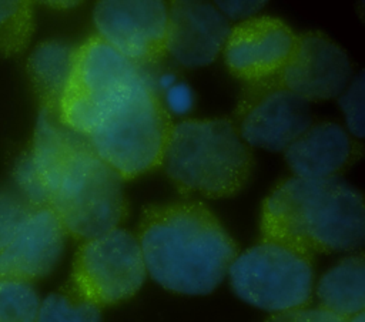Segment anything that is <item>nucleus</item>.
I'll list each match as a JSON object with an SVG mask.
<instances>
[{"label": "nucleus", "mask_w": 365, "mask_h": 322, "mask_svg": "<svg viewBox=\"0 0 365 322\" xmlns=\"http://www.w3.org/2000/svg\"><path fill=\"white\" fill-rule=\"evenodd\" d=\"M135 237L147 274L182 295L211 294L238 255L235 241L200 201L147 205Z\"/></svg>", "instance_id": "nucleus-1"}, {"label": "nucleus", "mask_w": 365, "mask_h": 322, "mask_svg": "<svg viewBox=\"0 0 365 322\" xmlns=\"http://www.w3.org/2000/svg\"><path fill=\"white\" fill-rule=\"evenodd\" d=\"M261 239L315 254L348 252L362 246V195L335 178L289 177L267 195L261 209Z\"/></svg>", "instance_id": "nucleus-2"}, {"label": "nucleus", "mask_w": 365, "mask_h": 322, "mask_svg": "<svg viewBox=\"0 0 365 322\" xmlns=\"http://www.w3.org/2000/svg\"><path fill=\"white\" fill-rule=\"evenodd\" d=\"M161 165L182 195L228 198L248 182L254 154L231 118H188L173 124Z\"/></svg>", "instance_id": "nucleus-3"}, {"label": "nucleus", "mask_w": 365, "mask_h": 322, "mask_svg": "<svg viewBox=\"0 0 365 322\" xmlns=\"http://www.w3.org/2000/svg\"><path fill=\"white\" fill-rule=\"evenodd\" d=\"M151 76L97 34L76 47L73 68L61 95L57 118L86 137L113 113L148 87Z\"/></svg>", "instance_id": "nucleus-4"}, {"label": "nucleus", "mask_w": 365, "mask_h": 322, "mask_svg": "<svg viewBox=\"0 0 365 322\" xmlns=\"http://www.w3.org/2000/svg\"><path fill=\"white\" fill-rule=\"evenodd\" d=\"M47 205L66 234L81 242L118 228L128 215L123 180L94 154L86 137L50 178Z\"/></svg>", "instance_id": "nucleus-5"}, {"label": "nucleus", "mask_w": 365, "mask_h": 322, "mask_svg": "<svg viewBox=\"0 0 365 322\" xmlns=\"http://www.w3.org/2000/svg\"><path fill=\"white\" fill-rule=\"evenodd\" d=\"M171 128L170 114L153 85L113 113L86 140L94 154L125 181L163 164Z\"/></svg>", "instance_id": "nucleus-6"}, {"label": "nucleus", "mask_w": 365, "mask_h": 322, "mask_svg": "<svg viewBox=\"0 0 365 322\" xmlns=\"http://www.w3.org/2000/svg\"><path fill=\"white\" fill-rule=\"evenodd\" d=\"M232 291L244 302L279 313L308 306L314 291L312 256L259 239L228 266Z\"/></svg>", "instance_id": "nucleus-7"}, {"label": "nucleus", "mask_w": 365, "mask_h": 322, "mask_svg": "<svg viewBox=\"0 0 365 322\" xmlns=\"http://www.w3.org/2000/svg\"><path fill=\"white\" fill-rule=\"evenodd\" d=\"M145 276L135 234L118 227L80 244L68 284L80 296L103 308L134 296Z\"/></svg>", "instance_id": "nucleus-8"}, {"label": "nucleus", "mask_w": 365, "mask_h": 322, "mask_svg": "<svg viewBox=\"0 0 365 322\" xmlns=\"http://www.w3.org/2000/svg\"><path fill=\"white\" fill-rule=\"evenodd\" d=\"M231 121L250 147L284 151L311 125V113L305 100L269 77L247 84Z\"/></svg>", "instance_id": "nucleus-9"}, {"label": "nucleus", "mask_w": 365, "mask_h": 322, "mask_svg": "<svg viewBox=\"0 0 365 322\" xmlns=\"http://www.w3.org/2000/svg\"><path fill=\"white\" fill-rule=\"evenodd\" d=\"M93 20L100 38L141 67L158 63L167 53V4L164 1H98Z\"/></svg>", "instance_id": "nucleus-10"}, {"label": "nucleus", "mask_w": 365, "mask_h": 322, "mask_svg": "<svg viewBox=\"0 0 365 322\" xmlns=\"http://www.w3.org/2000/svg\"><path fill=\"white\" fill-rule=\"evenodd\" d=\"M351 76L346 53L327 34L308 31L297 36L288 61L272 78L308 103L341 95Z\"/></svg>", "instance_id": "nucleus-11"}, {"label": "nucleus", "mask_w": 365, "mask_h": 322, "mask_svg": "<svg viewBox=\"0 0 365 322\" xmlns=\"http://www.w3.org/2000/svg\"><path fill=\"white\" fill-rule=\"evenodd\" d=\"M297 34L282 20L262 16L231 27L222 48L228 70L240 80L257 83L275 76L288 61Z\"/></svg>", "instance_id": "nucleus-12"}, {"label": "nucleus", "mask_w": 365, "mask_h": 322, "mask_svg": "<svg viewBox=\"0 0 365 322\" xmlns=\"http://www.w3.org/2000/svg\"><path fill=\"white\" fill-rule=\"evenodd\" d=\"M231 26L212 4L204 1H171L167 6L165 50L185 67L212 63L222 51Z\"/></svg>", "instance_id": "nucleus-13"}, {"label": "nucleus", "mask_w": 365, "mask_h": 322, "mask_svg": "<svg viewBox=\"0 0 365 322\" xmlns=\"http://www.w3.org/2000/svg\"><path fill=\"white\" fill-rule=\"evenodd\" d=\"M66 231L48 205L34 207L0 251V278L31 282L48 275L61 258Z\"/></svg>", "instance_id": "nucleus-14"}, {"label": "nucleus", "mask_w": 365, "mask_h": 322, "mask_svg": "<svg viewBox=\"0 0 365 322\" xmlns=\"http://www.w3.org/2000/svg\"><path fill=\"white\" fill-rule=\"evenodd\" d=\"M284 152L294 177L335 178L361 157L362 147L342 125L322 121L311 124Z\"/></svg>", "instance_id": "nucleus-15"}, {"label": "nucleus", "mask_w": 365, "mask_h": 322, "mask_svg": "<svg viewBox=\"0 0 365 322\" xmlns=\"http://www.w3.org/2000/svg\"><path fill=\"white\" fill-rule=\"evenodd\" d=\"M76 47L61 40H46L36 46L27 60V71L40 105L54 114L73 68Z\"/></svg>", "instance_id": "nucleus-16"}, {"label": "nucleus", "mask_w": 365, "mask_h": 322, "mask_svg": "<svg viewBox=\"0 0 365 322\" xmlns=\"http://www.w3.org/2000/svg\"><path fill=\"white\" fill-rule=\"evenodd\" d=\"M319 306L345 319L364 312L365 262L362 254L344 258L328 269L317 285Z\"/></svg>", "instance_id": "nucleus-17"}, {"label": "nucleus", "mask_w": 365, "mask_h": 322, "mask_svg": "<svg viewBox=\"0 0 365 322\" xmlns=\"http://www.w3.org/2000/svg\"><path fill=\"white\" fill-rule=\"evenodd\" d=\"M34 33L31 1H0V58L21 53Z\"/></svg>", "instance_id": "nucleus-18"}, {"label": "nucleus", "mask_w": 365, "mask_h": 322, "mask_svg": "<svg viewBox=\"0 0 365 322\" xmlns=\"http://www.w3.org/2000/svg\"><path fill=\"white\" fill-rule=\"evenodd\" d=\"M37 322H101V308L80 296L67 282L40 302Z\"/></svg>", "instance_id": "nucleus-19"}, {"label": "nucleus", "mask_w": 365, "mask_h": 322, "mask_svg": "<svg viewBox=\"0 0 365 322\" xmlns=\"http://www.w3.org/2000/svg\"><path fill=\"white\" fill-rule=\"evenodd\" d=\"M40 299L30 282L0 278V322H37Z\"/></svg>", "instance_id": "nucleus-20"}, {"label": "nucleus", "mask_w": 365, "mask_h": 322, "mask_svg": "<svg viewBox=\"0 0 365 322\" xmlns=\"http://www.w3.org/2000/svg\"><path fill=\"white\" fill-rule=\"evenodd\" d=\"M23 195L11 191H0V251L14 238L26 218L34 209Z\"/></svg>", "instance_id": "nucleus-21"}, {"label": "nucleus", "mask_w": 365, "mask_h": 322, "mask_svg": "<svg viewBox=\"0 0 365 322\" xmlns=\"http://www.w3.org/2000/svg\"><path fill=\"white\" fill-rule=\"evenodd\" d=\"M349 133L358 138L364 135V76L358 74L348 90L339 95Z\"/></svg>", "instance_id": "nucleus-22"}, {"label": "nucleus", "mask_w": 365, "mask_h": 322, "mask_svg": "<svg viewBox=\"0 0 365 322\" xmlns=\"http://www.w3.org/2000/svg\"><path fill=\"white\" fill-rule=\"evenodd\" d=\"M265 322H348V319L335 315L321 306H304L279 313H272Z\"/></svg>", "instance_id": "nucleus-23"}, {"label": "nucleus", "mask_w": 365, "mask_h": 322, "mask_svg": "<svg viewBox=\"0 0 365 322\" xmlns=\"http://www.w3.org/2000/svg\"><path fill=\"white\" fill-rule=\"evenodd\" d=\"M167 104L177 113L182 114L192 105V94L187 84H174L167 90Z\"/></svg>", "instance_id": "nucleus-24"}, {"label": "nucleus", "mask_w": 365, "mask_h": 322, "mask_svg": "<svg viewBox=\"0 0 365 322\" xmlns=\"http://www.w3.org/2000/svg\"><path fill=\"white\" fill-rule=\"evenodd\" d=\"M215 4L225 17L240 19L251 17L264 6V1H217Z\"/></svg>", "instance_id": "nucleus-25"}, {"label": "nucleus", "mask_w": 365, "mask_h": 322, "mask_svg": "<svg viewBox=\"0 0 365 322\" xmlns=\"http://www.w3.org/2000/svg\"><path fill=\"white\" fill-rule=\"evenodd\" d=\"M158 84H160L161 88L168 90L171 85L175 84V77L171 76V74H163V76L158 78Z\"/></svg>", "instance_id": "nucleus-26"}, {"label": "nucleus", "mask_w": 365, "mask_h": 322, "mask_svg": "<svg viewBox=\"0 0 365 322\" xmlns=\"http://www.w3.org/2000/svg\"><path fill=\"white\" fill-rule=\"evenodd\" d=\"M348 322H364V312L356 313L348 319Z\"/></svg>", "instance_id": "nucleus-27"}]
</instances>
